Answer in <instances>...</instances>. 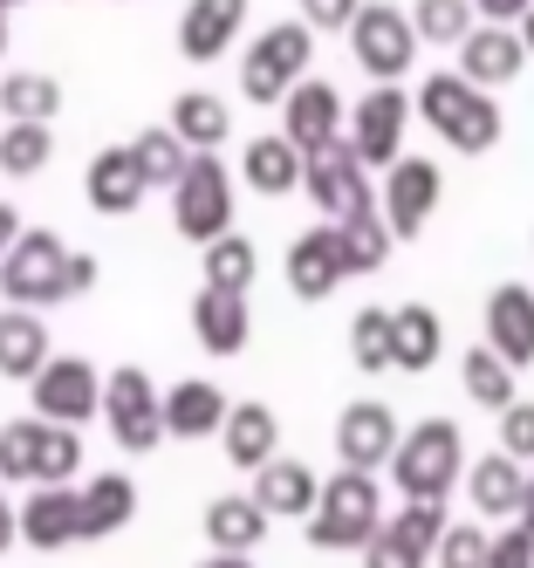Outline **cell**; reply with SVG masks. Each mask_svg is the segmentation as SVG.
<instances>
[{"label":"cell","instance_id":"28","mask_svg":"<svg viewBox=\"0 0 534 568\" xmlns=\"http://www.w3.org/2000/svg\"><path fill=\"white\" fill-rule=\"evenodd\" d=\"M226 390L220 384H205V377H185V384H172L164 390V425H172L179 438H213L220 425H226Z\"/></svg>","mask_w":534,"mask_h":568},{"label":"cell","instance_id":"20","mask_svg":"<svg viewBox=\"0 0 534 568\" xmlns=\"http://www.w3.org/2000/svg\"><path fill=\"white\" fill-rule=\"evenodd\" d=\"M240 28H246V0H192L179 14V55L185 62H220Z\"/></svg>","mask_w":534,"mask_h":568},{"label":"cell","instance_id":"26","mask_svg":"<svg viewBox=\"0 0 534 568\" xmlns=\"http://www.w3.org/2000/svg\"><path fill=\"white\" fill-rule=\"evenodd\" d=\"M268 507L254 494H220V500H205V541L213 548H233V555H254L268 541Z\"/></svg>","mask_w":534,"mask_h":568},{"label":"cell","instance_id":"10","mask_svg":"<svg viewBox=\"0 0 534 568\" xmlns=\"http://www.w3.org/2000/svg\"><path fill=\"white\" fill-rule=\"evenodd\" d=\"M28 397H34V412L56 418V425L103 418V377H97L90 356H49V363L28 377Z\"/></svg>","mask_w":534,"mask_h":568},{"label":"cell","instance_id":"2","mask_svg":"<svg viewBox=\"0 0 534 568\" xmlns=\"http://www.w3.org/2000/svg\"><path fill=\"white\" fill-rule=\"evenodd\" d=\"M460 473H466V438L452 418H419L391 453V479L404 500H445Z\"/></svg>","mask_w":534,"mask_h":568},{"label":"cell","instance_id":"21","mask_svg":"<svg viewBox=\"0 0 534 568\" xmlns=\"http://www.w3.org/2000/svg\"><path fill=\"white\" fill-rule=\"evenodd\" d=\"M192 336L205 356H240L246 336H254V322H246V295L233 288H199L192 295Z\"/></svg>","mask_w":534,"mask_h":568},{"label":"cell","instance_id":"41","mask_svg":"<svg viewBox=\"0 0 534 568\" xmlns=\"http://www.w3.org/2000/svg\"><path fill=\"white\" fill-rule=\"evenodd\" d=\"M363 568H425V548L411 541V535H404L397 520H384L377 535L363 541Z\"/></svg>","mask_w":534,"mask_h":568},{"label":"cell","instance_id":"36","mask_svg":"<svg viewBox=\"0 0 534 568\" xmlns=\"http://www.w3.org/2000/svg\"><path fill=\"white\" fill-rule=\"evenodd\" d=\"M343 226V254H350V274H377L384 261H391V220H384V206H363V213H350V220H336Z\"/></svg>","mask_w":534,"mask_h":568},{"label":"cell","instance_id":"15","mask_svg":"<svg viewBox=\"0 0 534 568\" xmlns=\"http://www.w3.org/2000/svg\"><path fill=\"white\" fill-rule=\"evenodd\" d=\"M21 541L41 548V555H56L69 541H82V486H56V479H41L34 494L21 500Z\"/></svg>","mask_w":534,"mask_h":568},{"label":"cell","instance_id":"1","mask_svg":"<svg viewBox=\"0 0 534 568\" xmlns=\"http://www.w3.org/2000/svg\"><path fill=\"white\" fill-rule=\"evenodd\" d=\"M419 116L452 144V151H466V158H480V151H493L501 144V131H507V116H501V103H493L473 75H460V69H439V75H425V90H419Z\"/></svg>","mask_w":534,"mask_h":568},{"label":"cell","instance_id":"55","mask_svg":"<svg viewBox=\"0 0 534 568\" xmlns=\"http://www.w3.org/2000/svg\"><path fill=\"white\" fill-rule=\"evenodd\" d=\"M8 8H21V0H0V14H8Z\"/></svg>","mask_w":534,"mask_h":568},{"label":"cell","instance_id":"16","mask_svg":"<svg viewBox=\"0 0 534 568\" xmlns=\"http://www.w3.org/2000/svg\"><path fill=\"white\" fill-rule=\"evenodd\" d=\"M521 62H527V34H521L514 21H480L466 42H460V75H473L480 90L514 83Z\"/></svg>","mask_w":534,"mask_h":568},{"label":"cell","instance_id":"35","mask_svg":"<svg viewBox=\"0 0 534 568\" xmlns=\"http://www.w3.org/2000/svg\"><path fill=\"white\" fill-rule=\"evenodd\" d=\"M0 110L14 116V124H49V116L62 110V83L41 69H14L8 83H0Z\"/></svg>","mask_w":534,"mask_h":568},{"label":"cell","instance_id":"12","mask_svg":"<svg viewBox=\"0 0 534 568\" xmlns=\"http://www.w3.org/2000/svg\"><path fill=\"white\" fill-rule=\"evenodd\" d=\"M404 124H411V97L404 90H370L356 110H350V144H356V158H363V165L370 172H391L397 165V144H404Z\"/></svg>","mask_w":534,"mask_h":568},{"label":"cell","instance_id":"13","mask_svg":"<svg viewBox=\"0 0 534 568\" xmlns=\"http://www.w3.org/2000/svg\"><path fill=\"white\" fill-rule=\"evenodd\" d=\"M439 192H445V179H439L432 158H397V165L384 172V192H377L391 233L397 240H419L425 220H432V206H439Z\"/></svg>","mask_w":534,"mask_h":568},{"label":"cell","instance_id":"38","mask_svg":"<svg viewBox=\"0 0 534 568\" xmlns=\"http://www.w3.org/2000/svg\"><path fill=\"white\" fill-rule=\"evenodd\" d=\"M41 432H49V418H14V425H0V479H41Z\"/></svg>","mask_w":534,"mask_h":568},{"label":"cell","instance_id":"37","mask_svg":"<svg viewBox=\"0 0 534 568\" xmlns=\"http://www.w3.org/2000/svg\"><path fill=\"white\" fill-rule=\"evenodd\" d=\"M131 151H138L144 179H151V185H164V192H172V185H179V172L192 165V144H185L172 124H151V131H138V138H131Z\"/></svg>","mask_w":534,"mask_h":568},{"label":"cell","instance_id":"43","mask_svg":"<svg viewBox=\"0 0 534 568\" xmlns=\"http://www.w3.org/2000/svg\"><path fill=\"white\" fill-rule=\"evenodd\" d=\"M397 527H404V535L419 541L425 555H439V541H445L452 520H445V500H404V507H397Z\"/></svg>","mask_w":534,"mask_h":568},{"label":"cell","instance_id":"3","mask_svg":"<svg viewBox=\"0 0 534 568\" xmlns=\"http://www.w3.org/2000/svg\"><path fill=\"white\" fill-rule=\"evenodd\" d=\"M384 527V500H377V479H370L363 466H343L322 479V500L309 514V548H363L370 535Z\"/></svg>","mask_w":534,"mask_h":568},{"label":"cell","instance_id":"44","mask_svg":"<svg viewBox=\"0 0 534 568\" xmlns=\"http://www.w3.org/2000/svg\"><path fill=\"white\" fill-rule=\"evenodd\" d=\"M486 555H493V535H480V527H445L439 568H486Z\"/></svg>","mask_w":534,"mask_h":568},{"label":"cell","instance_id":"19","mask_svg":"<svg viewBox=\"0 0 534 568\" xmlns=\"http://www.w3.org/2000/svg\"><path fill=\"white\" fill-rule=\"evenodd\" d=\"M486 343L501 349L514 371H527V363H534V288L501 281V288L486 295Z\"/></svg>","mask_w":534,"mask_h":568},{"label":"cell","instance_id":"29","mask_svg":"<svg viewBox=\"0 0 534 568\" xmlns=\"http://www.w3.org/2000/svg\"><path fill=\"white\" fill-rule=\"evenodd\" d=\"M131 514H138L131 473H97L90 486H82V541H103V535H117V527H131Z\"/></svg>","mask_w":534,"mask_h":568},{"label":"cell","instance_id":"32","mask_svg":"<svg viewBox=\"0 0 534 568\" xmlns=\"http://www.w3.org/2000/svg\"><path fill=\"white\" fill-rule=\"evenodd\" d=\"M350 363L356 371H397V308H356L350 315Z\"/></svg>","mask_w":534,"mask_h":568},{"label":"cell","instance_id":"11","mask_svg":"<svg viewBox=\"0 0 534 568\" xmlns=\"http://www.w3.org/2000/svg\"><path fill=\"white\" fill-rule=\"evenodd\" d=\"M343 281H350V254H343V226L336 220H322V226L288 240V288L302 302H329Z\"/></svg>","mask_w":534,"mask_h":568},{"label":"cell","instance_id":"40","mask_svg":"<svg viewBox=\"0 0 534 568\" xmlns=\"http://www.w3.org/2000/svg\"><path fill=\"white\" fill-rule=\"evenodd\" d=\"M473 14H480L473 0H419V8H411V21H419V34H425V42H445V49H460L466 34L480 28Z\"/></svg>","mask_w":534,"mask_h":568},{"label":"cell","instance_id":"30","mask_svg":"<svg viewBox=\"0 0 534 568\" xmlns=\"http://www.w3.org/2000/svg\"><path fill=\"white\" fill-rule=\"evenodd\" d=\"M172 131H179L192 151H213V144H226V131H233V110H226V97H213V90H179V97H172Z\"/></svg>","mask_w":534,"mask_h":568},{"label":"cell","instance_id":"49","mask_svg":"<svg viewBox=\"0 0 534 568\" xmlns=\"http://www.w3.org/2000/svg\"><path fill=\"white\" fill-rule=\"evenodd\" d=\"M473 8H480V21H521L534 0H473Z\"/></svg>","mask_w":534,"mask_h":568},{"label":"cell","instance_id":"18","mask_svg":"<svg viewBox=\"0 0 534 568\" xmlns=\"http://www.w3.org/2000/svg\"><path fill=\"white\" fill-rule=\"evenodd\" d=\"M281 131L295 138L302 151L336 144V138H343V97L329 90V83H309V75H302V83L281 97Z\"/></svg>","mask_w":534,"mask_h":568},{"label":"cell","instance_id":"7","mask_svg":"<svg viewBox=\"0 0 534 568\" xmlns=\"http://www.w3.org/2000/svg\"><path fill=\"white\" fill-rule=\"evenodd\" d=\"M419 42H425L419 21L404 8H391V0H363V14L350 21V55L370 83H397V75L419 62Z\"/></svg>","mask_w":534,"mask_h":568},{"label":"cell","instance_id":"45","mask_svg":"<svg viewBox=\"0 0 534 568\" xmlns=\"http://www.w3.org/2000/svg\"><path fill=\"white\" fill-rule=\"evenodd\" d=\"M356 14H363V0H302V21L315 34H350Z\"/></svg>","mask_w":534,"mask_h":568},{"label":"cell","instance_id":"34","mask_svg":"<svg viewBox=\"0 0 534 568\" xmlns=\"http://www.w3.org/2000/svg\"><path fill=\"white\" fill-rule=\"evenodd\" d=\"M439 349H445V322H439V308L404 302V308H397V371H432Z\"/></svg>","mask_w":534,"mask_h":568},{"label":"cell","instance_id":"8","mask_svg":"<svg viewBox=\"0 0 534 568\" xmlns=\"http://www.w3.org/2000/svg\"><path fill=\"white\" fill-rule=\"evenodd\" d=\"M103 425H110V438L123 445V453H151L158 438H172V425H164V397H158L151 371L117 363V371L103 377Z\"/></svg>","mask_w":534,"mask_h":568},{"label":"cell","instance_id":"53","mask_svg":"<svg viewBox=\"0 0 534 568\" xmlns=\"http://www.w3.org/2000/svg\"><path fill=\"white\" fill-rule=\"evenodd\" d=\"M514 520H527V527H534V473H527V500H521V514H514Z\"/></svg>","mask_w":534,"mask_h":568},{"label":"cell","instance_id":"33","mask_svg":"<svg viewBox=\"0 0 534 568\" xmlns=\"http://www.w3.org/2000/svg\"><path fill=\"white\" fill-rule=\"evenodd\" d=\"M205 288H233L246 295L254 288V274H261V254H254V240L246 233H220V240H205Z\"/></svg>","mask_w":534,"mask_h":568},{"label":"cell","instance_id":"23","mask_svg":"<svg viewBox=\"0 0 534 568\" xmlns=\"http://www.w3.org/2000/svg\"><path fill=\"white\" fill-rule=\"evenodd\" d=\"M254 500L274 514V520H309L315 514V500H322V479H315V466H302V459H268L261 473H254Z\"/></svg>","mask_w":534,"mask_h":568},{"label":"cell","instance_id":"48","mask_svg":"<svg viewBox=\"0 0 534 568\" xmlns=\"http://www.w3.org/2000/svg\"><path fill=\"white\" fill-rule=\"evenodd\" d=\"M97 274H103L97 254H75V247H69V295H90V288H97Z\"/></svg>","mask_w":534,"mask_h":568},{"label":"cell","instance_id":"4","mask_svg":"<svg viewBox=\"0 0 534 568\" xmlns=\"http://www.w3.org/2000/svg\"><path fill=\"white\" fill-rule=\"evenodd\" d=\"M0 302H14V308L69 302V247H62V233L21 226V240L8 247V261H0Z\"/></svg>","mask_w":534,"mask_h":568},{"label":"cell","instance_id":"17","mask_svg":"<svg viewBox=\"0 0 534 568\" xmlns=\"http://www.w3.org/2000/svg\"><path fill=\"white\" fill-rule=\"evenodd\" d=\"M82 192H90V206H97L103 220H123V213H138V199L151 192V179H144V165H138V151H131V144H110V151L90 158V172H82Z\"/></svg>","mask_w":534,"mask_h":568},{"label":"cell","instance_id":"56","mask_svg":"<svg viewBox=\"0 0 534 568\" xmlns=\"http://www.w3.org/2000/svg\"><path fill=\"white\" fill-rule=\"evenodd\" d=\"M0 42H8V14H0Z\"/></svg>","mask_w":534,"mask_h":568},{"label":"cell","instance_id":"9","mask_svg":"<svg viewBox=\"0 0 534 568\" xmlns=\"http://www.w3.org/2000/svg\"><path fill=\"white\" fill-rule=\"evenodd\" d=\"M302 192L315 199V213H322V220H350V213H363V206H384V199L370 192V165L356 158V144H350V138L309 151Z\"/></svg>","mask_w":534,"mask_h":568},{"label":"cell","instance_id":"22","mask_svg":"<svg viewBox=\"0 0 534 568\" xmlns=\"http://www.w3.org/2000/svg\"><path fill=\"white\" fill-rule=\"evenodd\" d=\"M302 172H309V151L288 138V131H274V138H254L240 151V179L254 185L261 199H288L302 185Z\"/></svg>","mask_w":534,"mask_h":568},{"label":"cell","instance_id":"50","mask_svg":"<svg viewBox=\"0 0 534 568\" xmlns=\"http://www.w3.org/2000/svg\"><path fill=\"white\" fill-rule=\"evenodd\" d=\"M14 240H21V220H14V206H8V199H0V261H8V247H14Z\"/></svg>","mask_w":534,"mask_h":568},{"label":"cell","instance_id":"31","mask_svg":"<svg viewBox=\"0 0 534 568\" xmlns=\"http://www.w3.org/2000/svg\"><path fill=\"white\" fill-rule=\"evenodd\" d=\"M460 384H466V397L480 404V412H507L514 404V363L493 343H473L466 363H460Z\"/></svg>","mask_w":534,"mask_h":568},{"label":"cell","instance_id":"42","mask_svg":"<svg viewBox=\"0 0 534 568\" xmlns=\"http://www.w3.org/2000/svg\"><path fill=\"white\" fill-rule=\"evenodd\" d=\"M75 466H82V432L49 418V432H41V479H56V486H62ZM41 479H34V486H41Z\"/></svg>","mask_w":534,"mask_h":568},{"label":"cell","instance_id":"54","mask_svg":"<svg viewBox=\"0 0 534 568\" xmlns=\"http://www.w3.org/2000/svg\"><path fill=\"white\" fill-rule=\"evenodd\" d=\"M514 28H521V34H527V55H534V8H527V14H521V21H514Z\"/></svg>","mask_w":534,"mask_h":568},{"label":"cell","instance_id":"5","mask_svg":"<svg viewBox=\"0 0 534 568\" xmlns=\"http://www.w3.org/2000/svg\"><path fill=\"white\" fill-rule=\"evenodd\" d=\"M309 55H315V28L309 21H274L268 34H254V49L240 55V97L246 103H281L309 75Z\"/></svg>","mask_w":534,"mask_h":568},{"label":"cell","instance_id":"52","mask_svg":"<svg viewBox=\"0 0 534 568\" xmlns=\"http://www.w3.org/2000/svg\"><path fill=\"white\" fill-rule=\"evenodd\" d=\"M14 535H21V514L0 500V548H14Z\"/></svg>","mask_w":534,"mask_h":568},{"label":"cell","instance_id":"47","mask_svg":"<svg viewBox=\"0 0 534 568\" xmlns=\"http://www.w3.org/2000/svg\"><path fill=\"white\" fill-rule=\"evenodd\" d=\"M486 568H534V527L521 520V527H507V535H493Z\"/></svg>","mask_w":534,"mask_h":568},{"label":"cell","instance_id":"39","mask_svg":"<svg viewBox=\"0 0 534 568\" xmlns=\"http://www.w3.org/2000/svg\"><path fill=\"white\" fill-rule=\"evenodd\" d=\"M49 158H56L49 124H14V116H8V138H0V172H8V179H34Z\"/></svg>","mask_w":534,"mask_h":568},{"label":"cell","instance_id":"24","mask_svg":"<svg viewBox=\"0 0 534 568\" xmlns=\"http://www.w3.org/2000/svg\"><path fill=\"white\" fill-rule=\"evenodd\" d=\"M220 445H226V459H233L240 473H261V466L274 459V445H281V418L268 412L261 397H246V404H233V412H226Z\"/></svg>","mask_w":534,"mask_h":568},{"label":"cell","instance_id":"46","mask_svg":"<svg viewBox=\"0 0 534 568\" xmlns=\"http://www.w3.org/2000/svg\"><path fill=\"white\" fill-rule=\"evenodd\" d=\"M501 445H507L514 459H527V466H534V404H521V397H514L507 412H501Z\"/></svg>","mask_w":534,"mask_h":568},{"label":"cell","instance_id":"51","mask_svg":"<svg viewBox=\"0 0 534 568\" xmlns=\"http://www.w3.org/2000/svg\"><path fill=\"white\" fill-rule=\"evenodd\" d=\"M192 568H254V555H233V548H213L205 561H192Z\"/></svg>","mask_w":534,"mask_h":568},{"label":"cell","instance_id":"14","mask_svg":"<svg viewBox=\"0 0 534 568\" xmlns=\"http://www.w3.org/2000/svg\"><path fill=\"white\" fill-rule=\"evenodd\" d=\"M397 438H404V432H397V412H391V404L356 397V404H343V418H336V459L377 473V466H391Z\"/></svg>","mask_w":534,"mask_h":568},{"label":"cell","instance_id":"6","mask_svg":"<svg viewBox=\"0 0 534 568\" xmlns=\"http://www.w3.org/2000/svg\"><path fill=\"white\" fill-rule=\"evenodd\" d=\"M172 226H179V240H220V233H233V172L220 165L213 151H192V165L179 172V185H172Z\"/></svg>","mask_w":534,"mask_h":568},{"label":"cell","instance_id":"27","mask_svg":"<svg viewBox=\"0 0 534 568\" xmlns=\"http://www.w3.org/2000/svg\"><path fill=\"white\" fill-rule=\"evenodd\" d=\"M41 363H49V322H41L34 308H0V377L28 384Z\"/></svg>","mask_w":534,"mask_h":568},{"label":"cell","instance_id":"25","mask_svg":"<svg viewBox=\"0 0 534 568\" xmlns=\"http://www.w3.org/2000/svg\"><path fill=\"white\" fill-rule=\"evenodd\" d=\"M527 459H514L507 445L501 453H486L480 466H466V494H473V507L486 514V520H507V514H521V500H527V473H521Z\"/></svg>","mask_w":534,"mask_h":568}]
</instances>
